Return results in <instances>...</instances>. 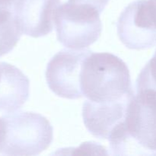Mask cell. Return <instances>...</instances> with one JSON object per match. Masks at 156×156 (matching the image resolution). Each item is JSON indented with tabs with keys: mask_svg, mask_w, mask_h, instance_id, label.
Here are the masks:
<instances>
[{
	"mask_svg": "<svg viewBox=\"0 0 156 156\" xmlns=\"http://www.w3.org/2000/svg\"><path fill=\"white\" fill-rule=\"evenodd\" d=\"M100 14L91 6L69 2L60 5L55 15L59 42L73 50H82L94 44L101 34Z\"/></svg>",
	"mask_w": 156,
	"mask_h": 156,
	"instance_id": "277c9868",
	"label": "cell"
},
{
	"mask_svg": "<svg viewBox=\"0 0 156 156\" xmlns=\"http://www.w3.org/2000/svg\"><path fill=\"white\" fill-rule=\"evenodd\" d=\"M89 50H62L48 62L46 79L50 89L59 97L78 99L83 97L81 73Z\"/></svg>",
	"mask_w": 156,
	"mask_h": 156,
	"instance_id": "5b68a950",
	"label": "cell"
},
{
	"mask_svg": "<svg viewBox=\"0 0 156 156\" xmlns=\"http://www.w3.org/2000/svg\"><path fill=\"white\" fill-rule=\"evenodd\" d=\"M30 81L17 67L0 62V112H15L28 99Z\"/></svg>",
	"mask_w": 156,
	"mask_h": 156,
	"instance_id": "9c48e42d",
	"label": "cell"
},
{
	"mask_svg": "<svg viewBox=\"0 0 156 156\" xmlns=\"http://www.w3.org/2000/svg\"><path fill=\"white\" fill-rule=\"evenodd\" d=\"M60 0H17L14 13L21 33L32 37L50 34Z\"/></svg>",
	"mask_w": 156,
	"mask_h": 156,
	"instance_id": "52a82bcc",
	"label": "cell"
},
{
	"mask_svg": "<svg viewBox=\"0 0 156 156\" xmlns=\"http://www.w3.org/2000/svg\"><path fill=\"white\" fill-rule=\"evenodd\" d=\"M132 98L102 105L85 101L82 108V117L85 127L94 136L108 140L114 129L124 120L128 105Z\"/></svg>",
	"mask_w": 156,
	"mask_h": 156,
	"instance_id": "ba28073f",
	"label": "cell"
},
{
	"mask_svg": "<svg viewBox=\"0 0 156 156\" xmlns=\"http://www.w3.org/2000/svg\"><path fill=\"white\" fill-rule=\"evenodd\" d=\"M21 34L14 10L0 9V57L13 50Z\"/></svg>",
	"mask_w": 156,
	"mask_h": 156,
	"instance_id": "30bf717a",
	"label": "cell"
},
{
	"mask_svg": "<svg viewBox=\"0 0 156 156\" xmlns=\"http://www.w3.org/2000/svg\"><path fill=\"white\" fill-rule=\"evenodd\" d=\"M68 2L75 3V4L91 6V7L97 9L100 13H101L108 5L109 0H69Z\"/></svg>",
	"mask_w": 156,
	"mask_h": 156,
	"instance_id": "7c38bea8",
	"label": "cell"
},
{
	"mask_svg": "<svg viewBox=\"0 0 156 156\" xmlns=\"http://www.w3.org/2000/svg\"><path fill=\"white\" fill-rule=\"evenodd\" d=\"M17 0H0V9H8L14 10V6Z\"/></svg>",
	"mask_w": 156,
	"mask_h": 156,
	"instance_id": "4fadbf2b",
	"label": "cell"
},
{
	"mask_svg": "<svg viewBox=\"0 0 156 156\" xmlns=\"http://www.w3.org/2000/svg\"><path fill=\"white\" fill-rule=\"evenodd\" d=\"M136 88L156 89V51L152 59L141 70L136 82Z\"/></svg>",
	"mask_w": 156,
	"mask_h": 156,
	"instance_id": "8fae6325",
	"label": "cell"
},
{
	"mask_svg": "<svg viewBox=\"0 0 156 156\" xmlns=\"http://www.w3.org/2000/svg\"><path fill=\"white\" fill-rule=\"evenodd\" d=\"M108 141L114 155H156V89H136Z\"/></svg>",
	"mask_w": 156,
	"mask_h": 156,
	"instance_id": "6da1fadb",
	"label": "cell"
},
{
	"mask_svg": "<svg viewBox=\"0 0 156 156\" xmlns=\"http://www.w3.org/2000/svg\"><path fill=\"white\" fill-rule=\"evenodd\" d=\"M82 95L96 105L111 104L134 96L129 69L120 58L110 53L91 52L81 73Z\"/></svg>",
	"mask_w": 156,
	"mask_h": 156,
	"instance_id": "7a4b0ae2",
	"label": "cell"
},
{
	"mask_svg": "<svg viewBox=\"0 0 156 156\" xmlns=\"http://www.w3.org/2000/svg\"><path fill=\"white\" fill-rule=\"evenodd\" d=\"M121 42L131 50H146L156 44V23L149 0H136L126 6L117 22Z\"/></svg>",
	"mask_w": 156,
	"mask_h": 156,
	"instance_id": "8992f818",
	"label": "cell"
},
{
	"mask_svg": "<svg viewBox=\"0 0 156 156\" xmlns=\"http://www.w3.org/2000/svg\"><path fill=\"white\" fill-rule=\"evenodd\" d=\"M50 121L34 112H12L0 117V154L39 155L53 142Z\"/></svg>",
	"mask_w": 156,
	"mask_h": 156,
	"instance_id": "3957f363",
	"label": "cell"
}]
</instances>
